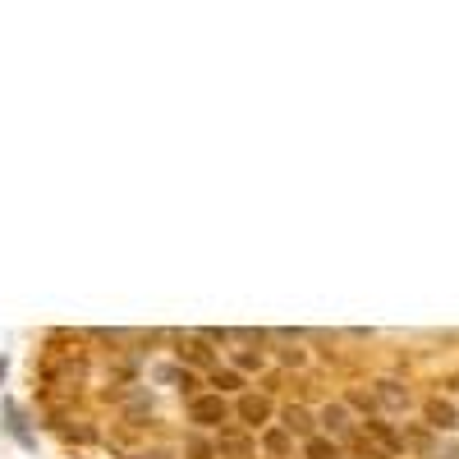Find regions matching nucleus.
Instances as JSON below:
<instances>
[{"instance_id": "nucleus-22", "label": "nucleus", "mask_w": 459, "mask_h": 459, "mask_svg": "<svg viewBox=\"0 0 459 459\" xmlns=\"http://www.w3.org/2000/svg\"><path fill=\"white\" fill-rule=\"evenodd\" d=\"M125 459H175L170 450H161V446H152V450H129Z\"/></svg>"}, {"instance_id": "nucleus-3", "label": "nucleus", "mask_w": 459, "mask_h": 459, "mask_svg": "<svg viewBox=\"0 0 459 459\" xmlns=\"http://www.w3.org/2000/svg\"><path fill=\"white\" fill-rule=\"evenodd\" d=\"M317 428H322V437L340 441L344 450L359 441V418L350 413V404H344V400H326V404L317 409Z\"/></svg>"}, {"instance_id": "nucleus-13", "label": "nucleus", "mask_w": 459, "mask_h": 459, "mask_svg": "<svg viewBox=\"0 0 459 459\" xmlns=\"http://www.w3.org/2000/svg\"><path fill=\"white\" fill-rule=\"evenodd\" d=\"M344 404H350V413L359 418V423H368V418H381V404H377L372 386H350V391H344Z\"/></svg>"}, {"instance_id": "nucleus-5", "label": "nucleus", "mask_w": 459, "mask_h": 459, "mask_svg": "<svg viewBox=\"0 0 459 459\" xmlns=\"http://www.w3.org/2000/svg\"><path fill=\"white\" fill-rule=\"evenodd\" d=\"M372 395H377L381 413H409L413 409V391L404 386L400 377H377L372 381Z\"/></svg>"}, {"instance_id": "nucleus-16", "label": "nucleus", "mask_w": 459, "mask_h": 459, "mask_svg": "<svg viewBox=\"0 0 459 459\" xmlns=\"http://www.w3.org/2000/svg\"><path fill=\"white\" fill-rule=\"evenodd\" d=\"M184 459H221V450H216V441H212L207 432L188 428V437H184Z\"/></svg>"}, {"instance_id": "nucleus-6", "label": "nucleus", "mask_w": 459, "mask_h": 459, "mask_svg": "<svg viewBox=\"0 0 459 459\" xmlns=\"http://www.w3.org/2000/svg\"><path fill=\"white\" fill-rule=\"evenodd\" d=\"M359 432H363V441H372L377 450H386V455H404V450H409V446H404V432H400L395 423H386V413L359 423Z\"/></svg>"}, {"instance_id": "nucleus-15", "label": "nucleus", "mask_w": 459, "mask_h": 459, "mask_svg": "<svg viewBox=\"0 0 459 459\" xmlns=\"http://www.w3.org/2000/svg\"><path fill=\"white\" fill-rule=\"evenodd\" d=\"M303 459H350V450H344L340 441H331V437H313V441H303Z\"/></svg>"}, {"instance_id": "nucleus-21", "label": "nucleus", "mask_w": 459, "mask_h": 459, "mask_svg": "<svg viewBox=\"0 0 459 459\" xmlns=\"http://www.w3.org/2000/svg\"><path fill=\"white\" fill-rule=\"evenodd\" d=\"M350 455H354V459H395V455H386V450H377L372 441H363V432H359V441L350 446Z\"/></svg>"}, {"instance_id": "nucleus-2", "label": "nucleus", "mask_w": 459, "mask_h": 459, "mask_svg": "<svg viewBox=\"0 0 459 459\" xmlns=\"http://www.w3.org/2000/svg\"><path fill=\"white\" fill-rule=\"evenodd\" d=\"M170 350H175V363L188 368V372H216L221 368V350L207 344L198 331H170Z\"/></svg>"}, {"instance_id": "nucleus-20", "label": "nucleus", "mask_w": 459, "mask_h": 459, "mask_svg": "<svg viewBox=\"0 0 459 459\" xmlns=\"http://www.w3.org/2000/svg\"><path fill=\"white\" fill-rule=\"evenodd\" d=\"M418 459H459V446H455V441H441V437H437V441H432V446H428L423 455H418Z\"/></svg>"}, {"instance_id": "nucleus-10", "label": "nucleus", "mask_w": 459, "mask_h": 459, "mask_svg": "<svg viewBox=\"0 0 459 459\" xmlns=\"http://www.w3.org/2000/svg\"><path fill=\"white\" fill-rule=\"evenodd\" d=\"M423 423L441 437V432H459V409L450 404V400H441V395H432V400H423Z\"/></svg>"}, {"instance_id": "nucleus-12", "label": "nucleus", "mask_w": 459, "mask_h": 459, "mask_svg": "<svg viewBox=\"0 0 459 459\" xmlns=\"http://www.w3.org/2000/svg\"><path fill=\"white\" fill-rule=\"evenodd\" d=\"M207 386H212L216 395H225V400H230V395L239 400V395L248 391V377H244V372H235V368H230V363H221L216 372H207Z\"/></svg>"}, {"instance_id": "nucleus-18", "label": "nucleus", "mask_w": 459, "mask_h": 459, "mask_svg": "<svg viewBox=\"0 0 459 459\" xmlns=\"http://www.w3.org/2000/svg\"><path fill=\"white\" fill-rule=\"evenodd\" d=\"M230 368H235V372H262L266 368V354L262 350H248V344H239V350H230Z\"/></svg>"}, {"instance_id": "nucleus-4", "label": "nucleus", "mask_w": 459, "mask_h": 459, "mask_svg": "<svg viewBox=\"0 0 459 459\" xmlns=\"http://www.w3.org/2000/svg\"><path fill=\"white\" fill-rule=\"evenodd\" d=\"M276 418H281V409H276V400L266 395V391H244V395L235 400V423L248 428V432H257V428L266 432Z\"/></svg>"}, {"instance_id": "nucleus-11", "label": "nucleus", "mask_w": 459, "mask_h": 459, "mask_svg": "<svg viewBox=\"0 0 459 459\" xmlns=\"http://www.w3.org/2000/svg\"><path fill=\"white\" fill-rule=\"evenodd\" d=\"M125 423H129V428L157 423V400H152V391H143V386L129 391V400H125Z\"/></svg>"}, {"instance_id": "nucleus-17", "label": "nucleus", "mask_w": 459, "mask_h": 459, "mask_svg": "<svg viewBox=\"0 0 459 459\" xmlns=\"http://www.w3.org/2000/svg\"><path fill=\"white\" fill-rule=\"evenodd\" d=\"M262 450L272 455V459H285V455L294 450V437H290V432H285L281 423H272V428L262 432Z\"/></svg>"}, {"instance_id": "nucleus-1", "label": "nucleus", "mask_w": 459, "mask_h": 459, "mask_svg": "<svg viewBox=\"0 0 459 459\" xmlns=\"http://www.w3.org/2000/svg\"><path fill=\"white\" fill-rule=\"evenodd\" d=\"M184 423L194 432H221V428L235 423V404H230L225 395H216V391H203L198 400L184 404Z\"/></svg>"}, {"instance_id": "nucleus-7", "label": "nucleus", "mask_w": 459, "mask_h": 459, "mask_svg": "<svg viewBox=\"0 0 459 459\" xmlns=\"http://www.w3.org/2000/svg\"><path fill=\"white\" fill-rule=\"evenodd\" d=\"M157 381H161V386H175V391L184 395V404H188V400H198L203 386H207V377H203V372H188V368H179V363L157 368Z\"/></svg>"}, {"instance_id": "nucleus-24", "label": "nucleus", "mask_w": 459, "mask_h": 459, "mask_svg": "<svg viewBox=\"0 0 459 459\" xmlns=\"http://www.w3.org/2000/svg\"><path fill=\"white\" fill-rule=\"evenodd\" d=\"M0 381H5V359H0Z\"/></svg>"}, {"instance_id": "nucleus-19", "label": "nucleus", "mask_w": 459, "mask_h": 459, "mask_svg": "<svg viewBox=\"0 0 459 459\" xmlns=\"http://www.w3.org/2000/svg\"><path fill=\"white\" fill-rule=\"evenodd\" d=\"M272 344H281V350H276L281 368H308V350H303L299 340H272Z\"/></svg>"}, {"instance_id": "nucleus-14", "label": "nucleus", "mask_w": 459, "mask_h": 459, "mask_svg": "<svg viewBox=\"0 0 459 459\" xmlns=\"http://www.w3.org/2000/svg\"><path fill=\"white\" fill-rule=\"evenodd\" d=\"M0 413H5V432H10L19 446H28V450H32V446H37V437L23 428V409H19L14 400H5V404H0Z\"/></svg>"}, {"instance_id": "nucleus-8", "label": "nucleus", "mask_w": 459, "mask_h": 459, "mask_svg": "<svg viewBox=\"0 0 459 459\" xmlns=\"http://www.w3.org/2000/svg\"><path fill=\"white\" fill-rule=\"evenodd\" d=\"M281 428L303 446V441H313L322 428H317V413L308 409V404H281Z\"/></svg>"}, {"instance_id": "nucleus-23", "label": "nucleus", "mask_w": 459, "mask_h": 459, "mask_svg": "<svg viewBox=\"0 0 459 459\" xmlns=\"http://www.w3.org/2000/svg\"><path fill=\"white\" fill-rule=\"evenodd\" d=\"M446 386H450V391H459V372H455V377H446Z\"/></svg>"}, {"instance_id": "nucleus-9", "label": "nucleus", "mask_w": 459, "mask_h": 459, "mask_svg": "<svg viewBox=\"0 0 459 459\" xmlns=\"http://www.w3.org/2000/svg\"><path fill=\"white\" fill-rule=\"evenodd\" d=\"M216 450H221V459H257L253 432H248V428H235V423L216 432Z\"/></svg>"}]
</instances>
